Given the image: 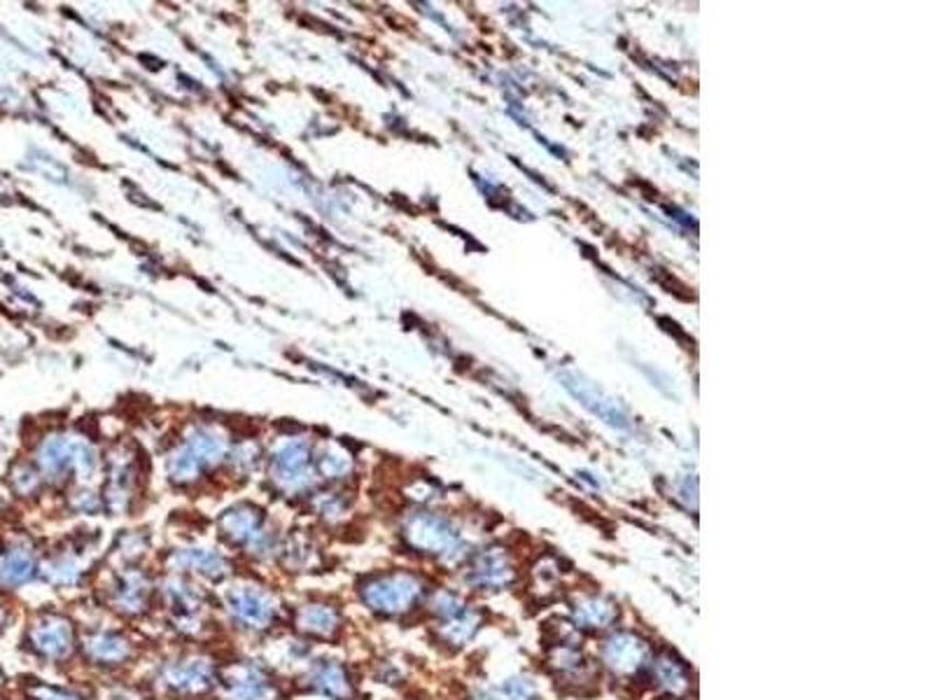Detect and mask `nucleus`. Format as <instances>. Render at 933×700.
I'll return each instance as SVG.
<instances>
[{"label": "nucleus", "mask_w": 933, "mask_h": 700, "mask_svg": "<svg viewBox=\"0 0 933 700\" xmlns=\"http://www.w3.org/2000/svg\"><path fill=\"white\" fill-rule=\"evenodd\" d=\"M215 609L222 630L257 644L285 630L290 619L285 593L255 568H240L215 589Z\"/></svg>", "instance_id": "1"}, {"label": "nucleus", "mask_w": 933, "mask_h": 700, "mask_svg": "<svg viewBox=\"0 0 933 700\" xmlns=\"http://www.w3.org/2000/svg\"><path fill=\"white\" fill-rule=\"evenodd\" d=\"M222 654L213 644H178L147 665L145 687L164 700H213Z\"/></svg>", "instance_id": "2"}, {"label": "nucleus", "mask_w": 933, "mask_h": 700, "mask_svg": "<svg viewBox=\"0 0 933 700\" xmlns=\"http://www.w3.org/2000/svg\"><path fill=\"white\" fill-rule=\"evenodd\" d=\"M160 570L143 566H110L96 572L92 593L113 621L138 626L157 617Z\"/></svg>", "instance_id": "3"}, {"label": "nucleus", "mask_w": 933, "mask_h": 700, "mask_svg": "<svg viewBox=\"0 0 933 700\" xmlns=\"http://www.w3.org/2000/svg\"><path fill=\"white\" fill-rule=\"evenodd\" d=\"M427 593L425 577L404 568L365 572L353 586L355 603L381 621H400L416 614L423 609Z\"/></svg>", "instance_id": "4"}, {"label": "nucleus", "mask_w": 933, "mask_h": 700, "mask_svg": "<svg viewBox=\"0 0 933 700\" xmlns=\"http://www.w3.org/2000/svg\"><path fill=\"white\" fill-rule=\"evenodd\" d=\"M82 626V624H80ZM145 661V642L133 626L119 621L86 624L80 633L78 663L90 673L115 679Z\"/></svg>", "instance_id": "5"}, {"label": "nucleus", "mask_w": 933, "mask_h": 700, "mask_svg": "<svg viewBox=\"0 0 933 700\" xmlns=\"http://www.w3.org/2000/svg\"><path fill=\"white\" fill-rule=\"evenodd\" d=\"M292 687L257 654L222 656L213 700H292Z\"/></svg>", "instance_id": "6"}, {"label": "nucleus", "mask_w": 933, "mask_h": 700, "mask_svg": "<svg viewBox=\"0 0 933 700\" xmlns=\"http://www.w3.org/2000/svg\"><path fill=\"white\" fill-rule=\"evenodd\" d=\"M82 626L68 609L45 607L28 619L24 628L26 652L51 668L78 663Z\"/></svg>", "instance_id": "7"}, {"label": "nucleus", "mask_w": 933, "mask_h": 700, "mask_svg": "<svg viewBox=\"0 0 933 700\" xmlns=\"http://www.w3.org/2000/svg\"><path fill=\"white\" fill-rule=\"evenodd\" d=\"M162 572H173L194 579V582L220 589L224 582L244 568L238 558L224 549L222 544H205V542H185L173 546L162 558Z\"/></svg>", "instance_id": "8"}, {"label": "nucleus", "mask_w": 933, "mask_h": 700, "mask_svg": "<svg viewBox=\"0 0 933 700\" xmlns=\"http://www.w3.org/2000/svg\"><path fill=\"white\" fill-rule=\"evenodd\" d=\"M287 628L316 646L339 644L349 636V612L334 595L310 593L297 603H290Z\"/></svg>", "instance_id": "9"}, {"label": "nucleus", "mask_w": 933, "mask_h": 700, "mask_svg": "<svg viewBox=\"0 0 933 700\" xmlns=\"http://www.w3.org/2000/svg\"><path fill=\"white\" fill-rule=\"evenodd\" d=\"M402 539L406 549L423 558L439 562H458L464 554V539L453 521L435 511H416L402 525Z\"/></svg>", "instance_id": "10"}, {"label": "nucleus", "mask_w": 933, "mask_h": 700, "mask_svg": "<svg viewBox=\"0 0 933 700\" xmlns=\"http://www.w3.org/2000/svg\"><path fill=\"white\" fill-rule=\"evenodd\" d=\"M292 691L320 700H359V685L353 665L334 654L316 652L304 668L292 677Z\"/></svg>", "instance_id": "11"}, {"label": "nucleus", "mask_w": 933, "mask_h": 700, "mask_svg": "<svg viewBox=\"0 0 933 700\" xmlns=\"http://www.w3.org/2000/svg\"><path fill=\"white\" fill-rule=\"evenodd\" d=\"M96 572L98 570L92 562L90 544L63 546V549L43 556L38 582L57 593L84 591L86 586H92Z\"/></svg>", "instance_id": "12"}, {"label": "nucleus", "mask_w": 933, "mask_h": 700, "mask_svg": "<svg viewBox=\"0 0 933 700\" xmlns=\"http://www.w3.org/2000/svg\"><path fill=\"white\" fill-rule=\"evenodd\" d=\"M462 582L481 593L505 591L516 582V566L505 549L491 546V549H483L470 558L462 570Z\"/></svg>", "instance_id": "13"}, {"label": "nucleus", "mask_w": 933, "mask_h": 700, "mask_svg": "<svg viewBox=\"0 0 933 700\" xmlns=\"http://www.w3.org/2000/svg\"><path fill=\"white\" fill-rule=\"evenodd\" d=\"M600 659L612 675L616 677H637L649 668L651 649L649 644L630 633V630H618L612 633L600 646Z\"/></svg>", "instance_id": "14"}, {"label": "nucleus", "mask_w": 933, "mask_h": 700, "mask_svg": "<svg viewBox=\"0 0 933 700\" xmlns=\"http://www.w3.org/2000/svg\"><path fill=\"white\" fill-rule=\"evenodd\" d=\"M40 560L36 546L16 542L0 551V593L22 591L38 582Z\"/></svg>", "instance_id": "15"}, {"label": "nucleus", "mask_w": 933, "mask_h": 700, "mask_svg": "<svg viewBox=\"0 0 933 700\" xmlns=\"http://www.w3.org/2000/svg\"><path fill=\"white\" fill-rule=\"evenodd\" d=\"M322 566H324V556L320 551V546L316 542H310L308 537H299V535L281 539V549L273 562V568H279V572L287 577L318 574L322 572Z\"/></svg>", "instance_id": "16"}, {"label": "nucleus", "mask_w": 933, "mask_h": 700, "mask_svg": "<svg viewBox=\"0 0 933 700\" xmlns=\"http://www.w3.org/2000/svg\"><path fill=\"white\" fill-rule=\"evenodd\" d=\"M481 624H483V614L474 605L466 603L458 614H453V617L432 624V630H435V636L441 644L451 649H462L464 644H470L476 638Z\"/></svg>", "instance_id": "17"}, {"label": "nucleus", "mask_w": 933, "mask_h": 700, "mask_svg": "<svg viewBox=\"0 0 933 700\" xmlns=\"http://www.w3.org/2000/svg\"><path fill=\"white\" fill-rule=\"evenodd\" d=\"M618 617V607L604 595H581L572 607V619L581 630H604Z\"/></svg>", "instance_id": "18"}, {"label": "nucleus", "mask_w": 933, "mask_h": 700, "mask_svg": "<svg viewBox=\"0 0 933 700\" xmlns=\"http://www.w3.org/2000/svg\"><path fill=\"white\" fill-rule=\"evenodd\" d=\"M649 665H651L656 685H659L663 691H668L670 696H684L688 691L690 679H688L686 668L677 659H672L665 654L659 659H651Z\"/></svg>", "instance_id": "19"}, {"label": "nucleus", "mask_w": 933, "mask_h": 700, "mask_svg": "<svg viewBox=\"0 0 933 700\" xmlns=\"http://www.w3.org/2000/svg\"><path fill=\"white\" fill-rule=\"evenodd\" d=\"M470 700H538V687L528 677H509L476 691Z\"/></svg>", "instance_id": "20"}, {"label": "nucleus", "mask_w": 933, "mask_h": 700, "mask_svg": "<svg viewBox=\"0 0 933 700\" xmlns=\"http://www.w3.org/2000/svg\"><path fill=\"white\" fill-rule=\"evenodd\" d=\"M31 700H90L86 693L73 689V687H61V685H49V681L36 679L26 689Z\"/></svg>", "instance_id": "21"}, {"label": "nucleus", "mask_w": 933, "mask_h": 700, "mask_svg": "<svg viewBox=\"0 0 933 700\" xmlns=\"http://www.w3.org/2000/svg\"><path fill=\"white\" fill-rule=\"evenodd\" d=\"M10 626V607L5 603H0V633Z\"/></svg>", "instance_id": "22"}, {"label": "nucleus", "mask_w": 933, "mask_h": 700, "mask_svg": "<svg viewBox=\"0 0 933 700\" xmlns=\"http://www.w3.org/2000/svg\"><path fill=\"white\" fill-rule=\"evenodd\" d=\"M5 685V673H3V668H0V687Z\"/></svg>", "instance_id": "23"}]
</instances>
